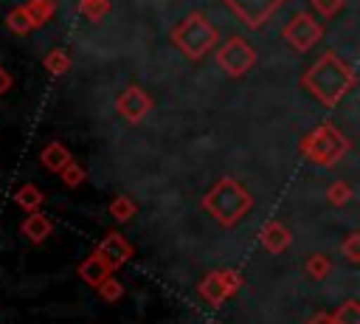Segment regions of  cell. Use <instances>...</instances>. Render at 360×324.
Returning <instances> with one entry per match:
<instances>
[{
  "label": "cell",
  "mask_w": 360,
  "mask_h": 324,
  "mask_svg": "<svg viewBox=\"0 0 360 324\" xmlns=\"http://www.w3.org/2000/svg\"><path fill=\"white\" fill-rule=\"evenodd\" d=\"M352 197H354V186H352L349 180H335V183H329V189H326V203L335 206V208H343Z\"/></svg>",
  "instance_id": "cell-19"
},
{
  "label": "cell",
  "mask_w": 360,
  "mask_h": 324,
  "mask_svg": "<svg viewBox=\"0 0 360 324\" xmlns=\"http://www.w3.org/2000/svg\"><path fill=\"white\" fill-rule=\"evenodd\" d=\"M96 290H98V296H101L104 301H118V299L124 296V285H121V282H118L112 273H110V276H107V279H104V282H101Z\"/></svg>",
  "instance_id": "cell-25"
},
{
  "label": "cell",
  "mask_w": 360,
  "mask_h": 324,
  "mask_svg": "<svg viewBox=\"0 0 360 324\" xmlns=\"http://www.w3.org/2000/svg\"><path fill=\"white\" fill-rule=\"evenodd\" d=\"M329 321L332 324H360V301L357 299L343 301L335 313H329Z\"/></svg>",
  "instance_id": "cell-22"
},
{
  "label": "cell",
  "mask_w": 360,
  "mask_h": 324,
  "mask_svg": "<svg viewBox=\"0 0 360 324\" xmlns=\"http://www.w3.org/2000/svg\"><path fill=\"white\" fill-rule=\"evenodd\" d=\"M304 87L307 93L321 101L323 107H335L354 85V70L335 54V51H326L321 54L304 73Z\"/></svg>",
  "instance_id": "cell-1"
},
{
  "label": "cell",
  "mask_w": 360,
  "mask_h": 324,
  "mask_svg": "<svg viewBox=\"0 0 360 324\" xmlns=\"http://www.w3.org/2000/svg\"><path fill=\"white\" fill-rule=\"evenodd\" d=\"M321 37H323V25L312 14H307V11H298L284 25V39L298 54H307L309 48H315V42H321Z\"/></svg>",
  "instance_id": "cell-7"
},
{
  "label": "cell",
  "mask_w": 360,
  "mask_h": 324,
  "mask_svg": "<svg viewBox=\"0 0 360 324\" xmlns=\"http://www.w3.org/2000/svg\"><path fill=\"white\" fill-rule=\"evenodd\" d=\"M340 254L349 259V265H357V262H360V234H357V231H354V234H349V237L343 239Z\"/></svg>",
  "instance_id": "cell-27"
},
{
  "label": "cell",
  "mask_w": 360,
  "mask_h": 324,
  "mask_svg": "<svg viewBox=\"0 0 360 324\" xmlns=\"http://www.w3.org/2000/svg\"><path fill=\"white\" fill-rule=\"evenodd\" d=\"M25 11H28L34 28H39V25H45L56 14V0H28L25 3Z\"/></svg>",
  "instance_id": "cell-16"
},
{
  "label": "cell",
  "mask_w": 360,
  "mask_h": 324,
  "mask_svg": "<svg viewBox=\"0 0 360 324\" xmlns=\"http://www.w3.org/2000/svg\"><path fill=\"white\" fill-rule=\"evenodd\" d=\"M304 270H307V276H309V279L323 282V279L332 273V262H329V256H323V254H312V256H307Z\"/></svg>",
  "instance_id": "cell-21"
},
{
  "label": "cell",
  "mask_w": 360,
  "mask_h": 324,
  "mask_svg": "<svg viewBox=\"0 0 360 324\" xmlns=\"http://www.w3.org/2000/svg\"><path fill=\"white\" fill-rule=\"evenodd\" d=\"M312 3V8H315V14H321V17H338L340 11H343V6H346V0H309Z\"/></svg>",
  "instance_id": "cell-26"
},
{
  "label": "cell",
  "mask_w": 360,
  "mask_h": 324,
  "mask_svg": "<svg viewBox=\"0 0 360 324\" xmlns=\"http://www.w3.org/2000/svg\"><path fill=\"white\" fill-rule=\"evenodd\" d=\"M172 42H174V48H177L186 59L197 62V59H202L208 51L217 48L219 31L208 23V17H205L202 11H191V14L172 31Z\"/></svg>",
  "instance_id": "cell-3"
},
{
  "label": "cell",
  "mask_w": 360,
  "mask_h": 324,
  "mask_svg": "<svg viewBox=\"0 0 360 324\" xmlns=\"http://www.w3.org/2000/svg\"><path fill=\"white\" fill-rule=\"evenodd\" d=\"M42 200H45V194H42V192H39L34 183H22V186L14 192V203H17L22 211H28V214L39 211Z\"/></svg>",
  "instance_id": "cell-15"
},
{
  "label": "cell",
  "mask_w": 360,
  "mask_h": 324,
  "mask_svg": "<svg viewBox=\"0 0 360 324\" xmlns=\"http://www.w3.org/2000/svg\"><path fill=\"white\" fill-rule=\"evenodd\" d=\"M290 231H287V225L284 223H278V220H267L262 228H259V242H262V248L267 251V254H284L287 251V245H290Z\"/></svg>",
  "instance_id": "cell-11"
},
{
  "label": "cell",
  "mask_w": 360,
  "mask_h": 324,
  "mask_svg": "<svg viewBox=\"0 0 360 324\" xmlns=\"http://www.w3.org/2000/svg\"><path fill=\"white\" fill-rule=\"evenodd\" d=\"M84 166L82 163H76V161H70L68 166H62V172H59V177H62V183L68 186V189H76V186H82L84 183Z\"/></svg>",
  "instance_id": "cell-24"
},
{
  "label": "cell",
  "mask_w": 360,
  "mask_h": 324,
  "mask_svg": "<svg viewBox=\"0 0 360 324\" xmlns=\"http://www.w3.org/2000/svg\"><path fill=\"white\" fill-rule=\"evenodd\" d=\"M8 90H11V73L0 65V96H3V93H8Z\"/></svg>",
  "instance_id": "cell-28"
},
{
  "label": "cell",
  "mask_w": 360,
  "mask_h": 324,
  "mask_svg": "<svg viewBox=\"0 0 360 324\" xmlns=\"http://www.w3.org/2000/svg\"><path fill=\"white\" fill-rule=\"evenodd\" d=\"M135 214H138V206H135V200H132L129 194L112 197V203H110V217H112L115 223H129Z\"/></svg>",
  "instance_id": "cell-18"
},
{
  "label": "cell",
  "mask_w": 360,
  "mask_h": 324,
  "mask_svg": "<svg viewBox=\"0 0 360 324\" xmlns=\"http://www.w3.org/2000/svg\"><path fill=\"white\" fill-rule=\"evenodd\" d=\"M217 65L225 76L239 79L256 65V48L245 37H231L225 45L217 48Z\"/></svg>",
  "instance_id": "cell-5"
},
{
  "label": "cell",
  "mask_w": 360,
  "mask_h": 324,
  "mask_svg": "<svg viewBox=\"0 0 360 324\" xmlns=\"http://www.w3.org/2000/svg\"><path fill=\"white\" fill-rule=\"evenodd\" d=\"M42 68H45L51 76H65V73L70 70V54H68L65 48H53V51L45 54Z\"/></svg>",
  "instance_id": "cell-17"
},
{
  "label": "cell",
  "mask_w": 360,
  "mask_h": 324,
  "mask_svg": "<svg viewBox=\"0 0 360 324\" xmlns=\"http://www.w3.org/2000/svg\"><path fill=\"white\" fill-rule=\"evenodd\" d=\"M20 231H22V237H25L28 242L39 245V242H45V239L53 234V223H51V217H45L42 211H34V214H28V217L22 220Z\"/></svg>",
  "instance_id": "cell-12"
},
{
  "label": "cell",
  "mask_w": 360,
  "mask_h": 324,
  "mask_svg": "<svg viewBox=\"0 0 360 324\" xmlns=\"http://www.w3.org/2000/svg\"><path fill=\"white\" fill-rule=\"evenodd\" d=\"M222 3L248 28H262L284 6V0H222Z\"/></svg>",
  "instance_id": "cell-8"
},
{
  "label": "cell",
  "mask_w": 360,
  "mask_h": 324,
  "mask_svg": "<svg viewBox=\"0 0 360 324\" xmlns=\"http://www.w3.org/2000/svg\"><path fill=\"white\" fill-rule=\"evenodd\" d=\"M307 324H332V321H329V313H321V316H315V318L307 321Z\"/></svg>",
  "instance_id": "cell-29"
},
{
  "label": "cell",
  "mask_w": 360,
  "mask_h": 324,
  "mask_svg": "<svg viewBox=\"0 0 360 324\" xmlns=\"http://www.w3.org/2000/svg\"><path fill=\"white\" fill-rule=\"evenodd\" d=\"M202 208L225 228L236 225L250 208H253V194L233 177H219L205 194H202Z\"/></svg>",
  "instance_id": "cell-2"
},
{
  "label": "cell",
  "mask_w": 360,
  "mask_h": 324,
  "mask_svg": "<svg viewBox=\"0 0 360 324\" xmlns=\"http://www.w3.org/2000/svg\"><path fill=\"white\" fill-rule=\"evenodd\" d=\"M76 273H79V279L84 282V285H90V287H98L107 276H110V270H107V265L96 256V254H90V256H84L82 262H79V268H76Z\"/></svg>",
  "instance_id": "cell-14"
},
{
  "label": "cell",
  "mask_w": 360,
  "mask_h": 324,
  "mask_svg": "<svg viewBox=\"0 0 360 324\" xmlns=\"http://www.w3.org/2000/svg\"><path fill=\"white\" fill-rule=\"evenodd\" d=\"M6 25H8V31H14V34H20V37L28 34V31H34V23H31L25 6H14V8L6 14Z\"/></svg>",
  "instance_id": "cell-20"
},
{
  "label": "cell",
  "mask_w": 360,
  "mask_h": 324,
  "mask_svg": "<svg viewBox=\"0 0 360 324\" xmlns=\"http://www.w3.org/2000/svg\"><path fill=\"white\" fill-rule=\"evenodd\" d=\"M73 161V155H70V149L62 144V141H51V144H45V149L39 152V163L48 169V172H62V166H68Z\"/></svg>",
  "instance_id": "cell-13"
},
{
  "label": "cell",
  "mask_w": 360,
  "mask_h": 324,
  "mask_svg": "<svg viewBox=\"0 0 360 324\" xmlns=\"http://www.w3.org/2000/svg\"><path fill=\"white\" fill-rule=\"evenodd\" d=\"M115 110H118L129 124H138V121H143L146 113L152 110V96H149L143 87L129 85V87H124V90L118 93V99H115Z\"/></svg>",
  "instance_id": "cell-9"
},
{
  "label": "cell",
  "mask_w": 360,
  "mask_h": 324,
  "mask_svg": "<svg viewBox=\"0 0 360 324\" xmlns=\"http://www.w3.org/2000/svg\"><path fill=\"white\" fill-rule=\"evenodd\" d=\"M104 265H107V270L112 273V270H118L129 256H132V245L124 239V234H118V231H110L98 245H96V251H93Z\"/></svg>",
  "instance_id": "cell-10"
},
{
  "label": "cell",
  "mask_w": 360,
  "mask_h": 324,
  "mask_svg": "<svg viewBox=\"0 0 360 324\" xmlns=\"http://www.w3.org/2000/svg\"><path fill=\"white\" fill-rule=\"evenodd\" d=\"M346 149H349V138L332 124H321L298 141V152L312 166H332L346 155Z\"/></svg>",
  "instance_id": "cell-4"
},
{
  "label": "cell",
  "mask_w": 360,
  "mask_h": 324,
  "mask_svg": "<svg viewBox=\"0 0 360 324\" xmlns=\"http://www.w3.org/2000/svg\"><path fill=\"white\" fill-rule=\"evenodd\" d=\"M107 11H110V0H79V14L90 23L104 20Z\"/></svg>",
  "instance_id": "cell-23"
},
{
  "label": "cell",
  "mask_w": 360,
  "mask_h": 324,
  "mask_svg": "<svg viewBox=\"0 0 360 324\" xmlns=\"http://www.w3.org/2000/svg\"><path fill=\"white\" fill-rule=\"evenodd\" d=\"M242 273L236 268H217L211 273H205L197 285V293L211 304V307H219L222 301H228L239 287H242Z\"/></svg>",
  "instance_id": "cell-6"
}]
</instances>
